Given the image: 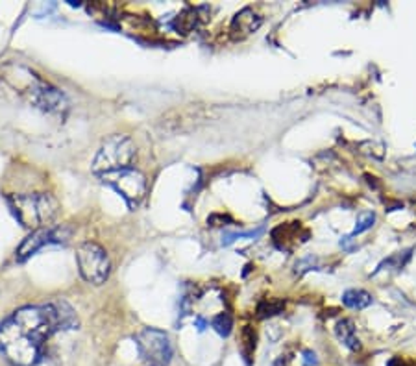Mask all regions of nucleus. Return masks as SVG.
I'll use <instances>...</instances> for the list:
<instances>
[{"instance_id": "nucleus-19", "label": "nucleus", "mask_w": 416, "mask_h": 366, "mask_svg": "<svg viewBox=\"0 0 416 366\" xmlns=\"http://www.w3.org/2000/svg\"><path fill=\"white\" fill-rule=\"evenodd\" d=\"M303 361H305V365L307 366H317L319 365V359H317V356H314L313 351H303Z\"/></svg>"}, {"instance_id": "nucleus-7", "label": "nucleus", "mask_w": 416, "mask_h": 366, "mask_svg": "<svg viewBox=\"0 0 416 366\" xmlns=\"http://www.w3.org/2000/svg\"><path fill=\"white\" fill-rule=\"evenodd\" d=\"M69 237V232L65 228H41V230H35L28 235L22 244L17 250V261L19 263H24L28 257H32L33 253H38L39 250L47 244L52 243H63L65 239Z\"/></svg>"}, {"instance_id": "nucleus-2", "label": "nucleus", "mask_w": 416, "mask_h": 366, "mask_svg": "<svg viewBox=\"0 0 416 366\" xmlns=\"http://www.w3.org/2000/svg\"><path fill=\"white\" fill-rule=\"evenodd\" d=\"M8 202L17 221L33 232L49 228L50 222L58 215V200L50 193L13 194L8 198Z\"/></svg>"}, {"instance_id": "nucleus-17", "label": "nucleus", "mask_w": 416, "mask_h": 366, "mask_svg": "<svg viewBox=\"0 0 416 366\" xmlns=\"http://www.w3.org/2000/svg\"><path fill=\"white\" fill-rule=\"evenodd\" d=\"M374 222H376V215L374 213H365V215H361V218L357 221V226L355 230L348 235V241H351V239L355 237V235H359V233L367 232V230H370V228L374 226Z\"/></svg>"}, {"instance_id": "nucleus-9", "label": "nucleus", "mask_w": 416, "mask_h": 366, "mask_svg": "<svg viewBox=\"0 0 416 366\" xmlns=\"http://www.w3.org/2000/svg\"><path fill=\"white\" fill-rule=\"evenodd\" d=\"M259 26H261V17L257 15L254 10L244 8L243 11H239L237 15L233 17L230 32H232L233 39H244L248 38L250 33H254Z\"/></svg>"}, {"instance_id": "nucleus-11", "label": "nucleus", "mask_w": 416, "mask_h": 366, "mask_svg": "<svg viewBox=\"0 0 416 366\" xmlns=\"http://www.w3.org/2000/svg\"><path fill=\"white\" fill-rule=\"evenodd\" d=\"M204 11V8H185L176 19H174V30H178V33H191L195 30L204 17H200V13Z\"/></svg>"}, {"instance_id": "nucleus-1", "label": "nucleus", "mask_w": 416, "mask_h": 366, "mask_svg": "<svg viewBox=\"0 0 416 366\" xmlns=\"http://www.w3.org/2000/svg\"><path fill=\"white\" fill-rule=\"evenodd\" d=\"M76 324L65 302L21 307L0 322V356L13 366H35L43 359L47 340Z\"/></svg>"}, {"instance_id": "nucleus-3", "label": "nucleus", "mask_w": 416, "mask_h": 366, "mask_svg": "<svg viewBox=\"0 0 416 366\" xmlns=\"http://www.w3.org/2000/svg\"><path fill=\"white\" fill-rule=\"evenodd\" d=\"M137 148L128 135H111L104 141L93 161V173L98 176L130 168L136 159Z\"/></svg>"}, {"instance_id": "nucleus-15", "label": "nucleus", "mask_w": 416, "mask_h": 366, "mask_svg": "<svg viewBox=\"0 0 416 366\" xmlns=\"http://www.w3.org/2000/svg\"><path fill=\"white\" fill-rule=\"evenodd\" d=\"M285 303L281 300H274V298H269V300H263V302L257 305V317L266 318V317H274L278 312L283 311Z\"/></svg>"}, {"instance_id": "nucleus-13", "label": "nucleus", "mask_w": 416, "mask_h": 366, "mask_svg": "<svg viewBox=\"0 0 416 366\" xmlns=\"http://www.w3.org/2000/svg\"><path fill=\"white\" fill-rule=\"evenodd\" d=\"M342 302H344V305L346 307H350V309H365V307L372 305L374 300L367 291H361V289H351V291L344 292Z\"/></svg>"}, {"instance_id": "nucleus-4", "label": "nucleus", "mask_w": 416, "mask_h": 366, "mask_svg": "<svg viewBox=\"0 0 416 366\" xmlns=\"http://www.w3.org/2000/svg\"><path fill=\"white\" fill-rule=\"evenodd\" d=\"M76 263L81 278L93 285H102L109 276V257L102 246L97 243H83L76 250Z\"/></svg>"}, {"instance_id": "nucleus-5", "label": "nucleus", "mask_w": 416, "mask_h": 366, "mask_svg": "<svg viewBox=\"0 0 416 366\" xmlns=\"http://www.w3.org/2000/svg\"><path fill=\"white\" fill-rule=\"evenodd\" d=\"M141 357L150 366H167L173 359V342L167 333L159 329L146 328L137 335Z\"/></svg>"}, {"instance_id": "nucleus-8", "label": "nucleus", "mask_w": 416, "mask_h": 366, "mask_svg": "<svg viewBox=\"0 0 416 366\" xmlns=\"http://www.w3.org/2000/svg\"><path fill=\"white\" fill-rule=\"evenodd\" d=\"M307 235L309 233L303 230L300 222H289L272 232V239L280 250H294L298 244H302L307 239Z\"/></svg>"}, {"instance_id": "nucleus-18", "label": "nucleus", "mask_w": 416, "mask_h": 366, "mask_svg": "<svg viewBox=\"0 0 416 366\" xmlns=\"http://www.w3.org/2000/svg\"><path fill=\"white\" fill-rule=\"evenodd\" d=\"M387 366H416V363L409 361L406 357H392Z\"/></svg>"}, {"instance_id": "nucleus-6", "label": "nucleus", "mask_w": 416, "mask_h": 366, "mask_svg": "<svg viewBox=\"0 0 416 366\" xmlns=\"http://www.w3.org/2000/svg\"><path fill=\"white\" fill-rule=\"evenodd\" d=\"M104 183H108L130 204V207H136L146 193V180L145 176L136 170V168H122L115 173L104 174L100 176Z\"/></svg>"}, {"instance_id": "nucleus-10", "label": "nucleus", "mask_w": 416, "mask_h": 366, "mask_svg": "<svg viewBox=\"0 0 416 366\" xmlns=\"http://www.w3.org/2000/svg\"><path fill=\"white\" fill-rule=\"evenodd\" d=\"M35 104L45 111H60L63 108V95L54 87L45 86L35 93Z\"/></svg>"}, {"instance_id": "nucleus-12", "label": "nucleus", "mask_w": 416, "mask_h": 366, "mask_svg": "<svg viewBox=\"0 0 416 366\" xmlns=\"http://www.w3.org/2000/svg\"><path fill=\"white\" fill-rule=\"evenodd\" d=\"M335 333L337 337H339V340H341L342 344L346 346L348 350L351 351L361 350V342H359V339H357L355 328H353V322H351V320H346V318L341 320V322L337 324Z\"/></svg>"}, {"instance_id": "nucleus-14", "label": "nucleus", "mask_w": 416, "mask_h": 366, "mask_svg": "<svg viewBox=\"0 0 416 366\" xmlns=\"http://www.w3.org/2000/svg\"><path fill=\"white\" fill-rule=\"evenodd\" d=\"M241 351H243L244 359L250 363V359H252V356H254V350H255V331L250 326H246V328L243 329V335H241Z\"/></svg>"}, {"instance_id": "nucleus-16", "label": "nucleus", "mask_w": 416, "mask_h": 366, "mask_svg": "<svg viewBox=\"0 0 416 366\" xmlns=\"http://www.w3.org/2000/svg\"><path fill=\"white\" fill-rule=\"evenodd\" d=\"M213 328H215V331L218 335H222V337H227V335L232 333V328H233V320L230 315H218V317L213 318Z\"/></svg>"}]
</instances>
